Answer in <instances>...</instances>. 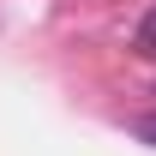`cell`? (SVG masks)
Returning a JSON list of instances; mask_svg holds the SVG:
<instances>
[{
  "label": "cell",
  "instance_id": "obj_1",
  "mask_svg": "<svg viewBox=\"0 0 156 156\" xmlns=\"http://www.w3.org/2000/svg\"><path fill=\"white\" fill-rule=\"evenodd\" d=\"M132 48H138L144 60H156V6H150L138 24H132Z\"/></svg>",
  "mask_w": 156,
  "mask_h": 156
},
{
  "label": "cell",
  "instance_id": "obj_2",
  "mask_svg": "<svg viewBox=\"0 0 156 156\" xmlns=\"http://www.w3.org/2000/svg\"><path fill=\"white\" fill-rule=\"evenodd\" d=\"M138 138H150V144H156V120H138Z\"/></svg>",
  "mask_w": 156,
  "mask_h": 156
}]
</instances>
